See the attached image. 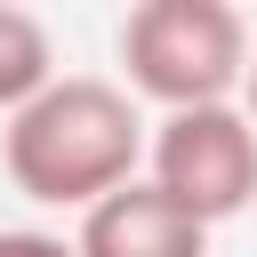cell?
I'll list each match as a JSON object with an SVG mask.
<instances>
[{
	"instance_id": "6da1fadb",
	"label": "cell",
	"mask_w": 257,
	"mask_h": 257,
	"mask_svg": "<svg viewBox=\"0 0 257 257\" xmlns=\"http://www.w3.org/2000/svg\"><path fill=\"white\" fill-rule=\"evenodd\" d=\"M145 145H153V128H145L137 96L96 72H64L0 128L8 185L40 209H80V217L104 193L145 177Z\"/></svg>"
},
{
	"instance_id": "7a4b0ae2",
	"label": "cell",
	"mask_w": 257,
	"mask_h": 257,
	"mask_svg": "<svg viewBox=\"0 0 257 257\" xmlns=\"http://www.w3.org/2000/svg\"><path fill=\"white\" fill-rule=\"evenodd\" d=\"M120 72L128 96L161 112H201V104H241L249 88V24L225 0H137L120 16Z\"/></svg>"
},
{
	"instance_id": "3957f363",
	"label": "cell",
	"mask_w": 257,
	"mask_h": 257,
	"mask_svg": "<svg viewBox=\"0 0 257 257\" xmlns=\"http://www.w3.org/2000/svg\"><path fill=\"white\" fill-rule=\"evenodd\" d=\"M145 185H161L185 217L209 233L233 225L257 201V128L241 104H201V112H161L145 145Z\"/></svg>"
},
{
	"instance_id": "277c9868",
	"label": "cell",
	"mask_w": 257,
	"mask_h": 257,
	"mask_svg": "<svg viewBox=\"0 0 257 257\" xmlns=\"http://www.w3.org/2000/svg\"><path fill=\"white\" fill-rule=\"evenodd\" d=\"M72 249H80V257H209V225L185 217L161 185L137 177V185L104 193V201L80 217Z\"/></svg>"
},
{
	"instance_id": "5b68a950",
	"label": "cell",
	"mask_w": 257,
	"mask_h": 257,
	"mask_svg": "<svg viewBox=\"0 0 257 257\" xmlns=\"http://www.w3.org/2000/svg\"><path fill=\"white\" fill-rule=\"evenodd\" d=\"M64 72H56V40H48V24L32 16V8H8L0 0V112L16 120L40 88H56Z\"/></svg>"
},
{
	"instance_id": "8992f818",
	"label": "cell",
	"mask_w": 257,
	"mask_h": 257,
	"mask_svg": "<svg viewBox=\"0 0 257 257\" xmlns=\"http://www.w3.org/2000/svg\"><path fill=\"white\" fill-rule=\"evenodd\" d=\"M0 257H80L64 233H40V225H0Z\"/></svg>"
},
{
	"instance_id": "52a82bcc",
	"label": "cell",
	"mask_w": 257,
	"mask_h": 257,
	"mask_svg": "<svg viewBox=\"0 0 257 257\" xmlns=\"http://www.w3.org/2000/svg\"><path fill=\"white\" fill-rule=\"evenodd\" d=\"M241 112H249V128H257V48H249V88H241Z\"/></svg>"
}]
</instances>
